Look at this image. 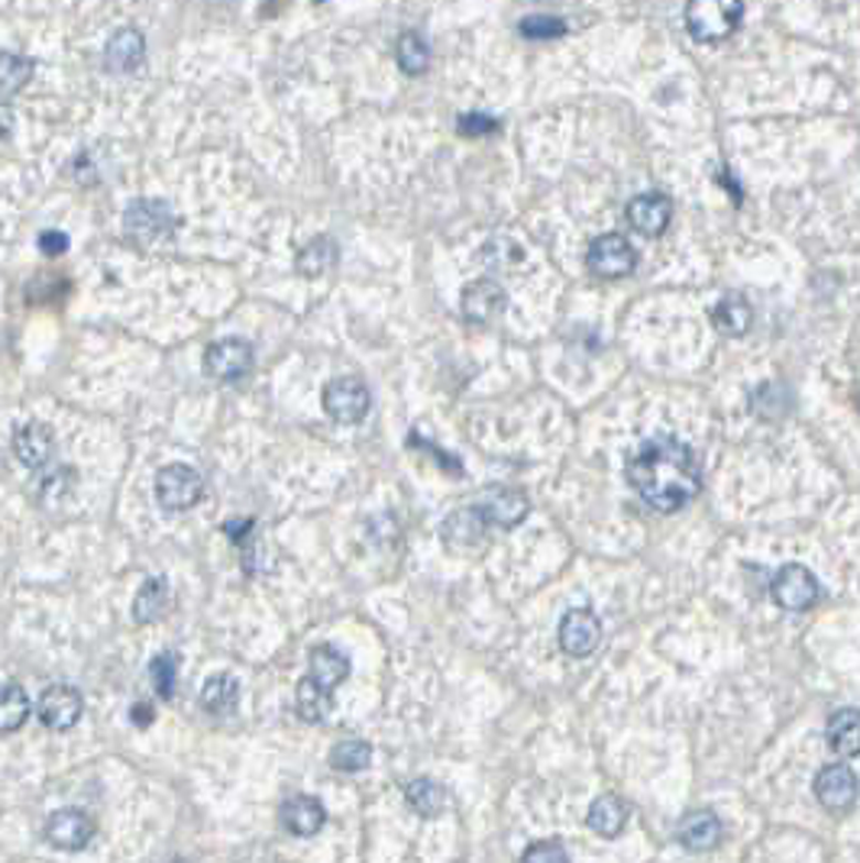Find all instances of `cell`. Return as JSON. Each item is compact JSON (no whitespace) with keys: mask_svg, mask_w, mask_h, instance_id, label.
Masks as SVG:
<instances>
[{"mask_svg":"<svg viewBox=\"0 0 860 863\" xmlns=\"http://www.w3.org/2000/svg\"><path fill=\"white\" fill-rule=\"evenodd\" d=\"M33 78V58L17 52H0V97H13L23 91Z\"/></svg>","mask_w":860,"mask_h":863,"instance_id":"30","label":"cell"},{"mask_svg":"<svg viewBox=\"0 0 860 863\" xmlns=\"http://www.w3.org/2000/svg\"><path fill=\"white\" fill-rule=\"evenodd\" d=\"M567 33V23L557 17H527L522 20V36L525 40H557Z\"/></svg>","mask_w":860,"mask_h":863,"instance_id":"35","label":"cell"},{"mask_svg":"<svg viewBox=\"0 0 860 863\" xmlns=\"http://www.w3.org/2000/svg\"><path fill=\"white\" fill-rule=\"evenodd\" d=\"M179 230V217L175 211L159 201V197H140L133 201L127 211H123V234L130 240L143 242V246H152V242H165L172 240V234Z\"/></svg>","mask_w":860,"mask_h":863,"instance_id":"3","label":"cell"},{"mask_svg":"<svg viewBox=\"0 0 860 863\" xmlns=\"http://www.w3.org/2000/svg\"><path fill=\"white\" fill-rule=\"evenodd\" d=\"M369 408H373V391H369V385L363 382V379L340 376L334 382L324 385V411L336 424L353 428V424H359L369 414Z\"/></svg>","mask_w":860,"mask_h":863,"instance_id":"4","label":"cell"},{"mask_svg":"<svg viewBox=\"0 0 860 863\" xmlns=\"http://www.w3.org/2000/svg\"><path fill=\"white\" fill-rule=\"evenodd\" d=\"M130 719H133V724H137V727H149V724L155 721V712H152L146 702H137V705L130 709Z\"/></svg>","mask_w":860,"mask_h":863,"instance_id":"39","label":"cell"},{"mask_svg":"<svg viewBox=\"0 0 860 863\" xmlns=\"http://www.w3.org/2000/svg\"><path fill=\"white\" fill-rule=\"evenodd\" d=\"M373 764V744L369 741H340L334 751H331V767L340 769V773H359Z\"/></svg>","mask_w":860,"mask_h":863,"instance_id":"33","label":"cell"},{"mask_svg":"<svg viewBox=\"0 0 860 863\" xmlns=\"http://www.w3.org/2000/svg\"><path fill=\"white\" fill-rule=\"evenodd\" d=\"M585 266L595 276H602V279H624V276L634 272L637 252H634V246L622 234H602V237H595V240L589 242Z\"/></svg>","mask_w":860,"mask_h":863,"instance_id":"8","label":"cell"},{"mask_svg":"<svg viewBox=\"0 0 860 863\" xmlns=\"http://www.w3.org/2000/svg\"><path fill=\"white\" fill-rule=\"evenodd\" d=\"M557 637H560V647L567 657L582 660V657L595 654V647L602 644V622L592 608H570L560 622Z\"/></svg>","mask_w":860,"mask_h":863,"instance_id":"10","label":"cell"},{"mask_svg":"<svg viewBox=\"0 0 860 863\" xmlns=\"http://www.w3.org/2000/svg\"><path fill=\"white\" fill-rule=\"evenodd\" d=\"M95 831V818L88 816V812H82V809H58V812L49 816L46 828H43L46 841L52 848H58V851H82V848H88Z\"/></svg>","mask_w":860,"mask_h":863,"instance_id":"11","label":"cell"},{"mask_svg":"<svg viewBox=\"0 0 860 863\" xmlns=\"http://www.w3.org/2000/svg\"><path fill=\"white\" fill-rule=\"evenodd\" d=\"M624 214H627L631 230H637L641 237H660V234H667L669 220H673V201L660 192L637 194Z\"/></svg>","mask_w":860,"mask_h":863,"instance_id":"14","label":"cell"},{"mask_svg":"<svg viewBox=\"0 0 860 863\" xmlns=\"http://www.w3.org/2000/svg\"><path fill=\"white\" fill-rule=\"evenodd\" d=\"M40 249H43L46 256H62V252L68 249V237H65L62 230H46V234L40 237Z\"/></svg>","mask_w":860,"mask_h":863,"instance_id":"38","label":"cell"},{"mask_svg":"<svg viewBox=\"0 0 860 863\" xmlns=\"http://www.w3.org/2000/svg\"><path fill=\"white\" fill-rule=\"evenodd\" d=\"M825 734H828V747L838 754V757H860V712L858 709H838L828 724H825Z\"/></svg>","mask_w":860,"mask_h":863,"instance_id":"22","label":"cell"},{"mask_svg":"<svg viewBox=\"0 0 860 863\" xmlns=\"http://www.w3.org/2000/svg\"><path fill=\"white\" fill-rule=\"evenodd\" d=\"M485 528H492L482 515L479 505H470V508H456L443 518L440 525V537L450 550H473L482 543L485 537Z\"/></svg>","mask_w":860,"mask_h":863,"instance_id":"16","label":"cell"},{"mask_svg":"<svg viewBox=\"0 0 860 863\" xmlns=\"http://www.w3.org/2000/svg\"><path fill=\"white\" fill-rule=\"evenodd\" d=\"M627 485L641 495V501L660 515L679 511L702 488V470L692 450L673 436L644 440L624 466Z\"/></svg>","mask_w":860,"mask_h":863,"instance_id":"1","label":"cell"},{"mask_svg":"<svg viewBox=\"0 0 860 863\" xmlns=\"http://www.w3.org/2000/svg\"><path fill=\"white\" fill-rule=\"evenodd\" d=\"M149 679H152L159 699H172V695H175V686H179V654L165 650V654L152 657V664H149Z\"/></svg>","mask_w":860,"mask_h":863,"instance_id":"34","label":"cell"},{"mask_svg":"<svg viewBox=\"0 0 860 863\" xmlns=\"http://www.w3.org/2000/svg\"><path fill=\"white\" fill-rule=\"evenodd\" d=\"M773 602L786 612H809L815 602L821 598V585L809 567L803 563H786L780 573L773 575Z\"/></svg>","mask_w":860,"mask_h":863,"instance_id":"7","label":"cell"},{"mask_svg":"<svg viewBox=\"0 0 860 863\" xmlns=\"http://www.w3.org/2000/svg\"><path fill=\"white\" fill-rule=\"evenodd\" d=\"M744 20V0H689L686 30L696 43H721Z\"/></svg>","mask_w":860,"mask_h":863,"instance_id":"2","label":"cell"},{"mask_svg":"<svg viewBox=\"0 0 860 863\" xmlns=\"http://www.w3.org/2000/svg\"><path fill=\"white\" fill-rule=\"evenodd\" d=\"M676 838H679V844L686 851H696V854L712 851L721 841V818L716 812H709V809H692V812H686V816L679 818Z\"/></svg>","mask_w":860,"mask_h":863,"instance_id":"18","label":"cell"},{"mask_svg":"<svg viewBox=\"0 0 860 863\" xmlns=\"http://www.w3.org/2000/svg\"><path fill=\"white\" fill-rule=\"evenodd\" d=\"M395 58H398L405 75H424L430 68V48L424 36L421 33H401L398 46H395Z\"/></svg>","mask_w":860,"mask_h":863,"instance_id":"32","label":"cell"},{"mask_svg":"<svg viewBox=\"0 0 860 863\" xmlns=\"http://www.w3.org/2000/svg\"><path fill=\"white\" fill-rule=\"evenodd\" d=\"M36 715L46 724L49 731H72L82 715H85V699L75 686H49L43 689L40 702H36Z\"/></svg>","mask_w":860,"mask_h":863,"instance_id":"9","label":"cell"},{"mask_svg":"<svg viewBox=\"0 0 860 863\" xmlns=\"http://www.w3.org/2000/svg\"><path fill=\"white\" fill-rule=\"evenodd\" d=\"M252 363H256V353H252L249 339H243V336H224V339L211 343L204 353V373L217 382L246 379Z\"/></svg>","mask_w":860,"mask_h":863,"instance_id":"6","label":"cell"},{"mask_svg":"<svg viewBox=\"0 0 860 863\" xmlns=\"http://www.w3.org/2000/svg\"><path fill=\"white\" fill-rule=\"evenodd\" d=\"M479 508H482V515H485V521H488L492 528L512 530L518 528L527 518L530 501H527V495L522 488L498 485V488H488V492L482 495Z\"/></svg>","mask_w":860,"mask_h":863,"instance_id":"13","label":"cell"},{"mask_svg":"<svg viewBox=\"0 0 860 863\" xmlns=\"http://www.w3.org/2000/svg\"><path fill=\"white\" fill-rule=\"evenodd\" d=\"M327 821L324 802L314 796H294L282 806V828L294 838H314Z\"/></svg>","mask_w":860,"mask_h":863,"instance_id":"20","label":"cell"},{"mask_svg":"<svg viewBox=\"0 0 860 863\" xmlns=\"http://www.w3.org/2000/svg\"><path fill=\"white\" fill-rule=\"evenodd\" d=\"M239 705V682L230 672H217L201 689V709L211 715H230Z\"/></svg>","mask_w":860,"mask_h":863,"instance_id":"28","label":"cell"},{"mask_svg":"<svg viewBox=\"0 0 860 863\" xmlns=\"http://www.w3.org/2000/svg\"><path fill=\"white\" fill-rule=\"evenodd\" d=\"M294 702H298V715L311 724L324 721L331 715V689H324L314 676H304L294 689Z\"/></svg>","mask_w":860,"mask_h":863,"instance_id":"29","label":"cell"},{"mask_svg":"<svg viewBox=\"0 0 860 863\" xmlns=\"http://www.w3.org/2000/svg\"><path fill=\"white\" fill-rule=\"evenodd\" d=\"M815 799L828 809V812H848L858 802V776L845 764H831V767L818 769L813 783Z\"/></svg>","mask_w":860,"mask_h":863,"instance_id":"12","label":"cell"},{"mask_svg":"<svg viewBox=\"0 0 860 863\" xmlns=\"http://www.w3.org/2000/svg\"><path fill=\"white\" fill-rule=\"evenodd\" d=\"M405 802L411 806V812L421 818H440L450 809V792L428 776H418L405 786Z\"/></svg>","mask_w":860,"mask_h":863,"instance_id":"23","label":"cell"},{"mask_svg":"<svg viewBox=\"0 0 860 863\" xmlns=\"http://www.w3.org/2000/svg\"><path fill=\"white\" fill-rule=\"evenodd\" d=\"M30 719V699L23 686H0V734L20 731Z\"/></svg>","mask_w":860,"mask_h":863,"instance_id":"31","label":"cell"},{"mask_svg":"<svg viewBox=\"0 0 860 863\" xmlns=\"http://www.w3.org/2000/svg\"><path fill=\"white\" fill-rule=\"evenodd\" d=\"M460 308H463L466 321L488 324V321H495L508 308V294H505V288L498 285V282H492V279H476V282H470V285L463 288Z\"/></svg>","mask_w":860,"mask_h":863,"instance_id":"15","label":"cell"},{"mask_svg":"<svg viewBox=\"0 0 860 863\" xmlns=\"http://www.w3.org/2000/svg\"><path fill=\"white\" fill-rule=\"evenodd\" d=\"M589 828L595 831V834H602V838H619L624 831V824H627V806H624L619 796H612V792H605V796H599L592 806H589Z\"/></svg>","mask_w":860,"mask_h":863,"instance_id":"27","label":"cell"},{"mask_svg":"<svg viewBox=\"0 0 860 863\" xmlns=\"http://www.w3.org/2000/svg\"><path fill=\"white\" fill-rule=\"evenodd\" d=\"M456 127H460V133L463 137H488V133H495L498 130V120L495 117H488V114H463L460 120H456Z\"/></svg>","mask_w":860,"mask_h":863,"instance_id":"36","label":"cell"},{"mask_svg":"<svg viewBox=\"0 0 860 863\" xmlns=\"http://www.w3.org/2000/svg\"><path fill=\"white\" fill-rule=\"evenodd\" d=\"M336 259H340L336 240H331V237H314L308 246L298 249L294 269H298V276H304V279H321V276H327V272L334 269Z\"/></svg>","mask_w":860,"mask_h":863,"instance_id":"24","label":"cell"},{"mask_svg":"<svg viewBox=\"0 0 860 863\" xmlns=\"http://www.w3.org/2000/svg\"><path fill=\"white\" fill-rule=\"evenodd\" d=\"M308 667H311V676H314L324 689H331V692H334L336 686H343L346 676H350V660H346L343 650H336L334 644H318V647H311Z\"/></svg>","mask_w":860,"mask_h":863,"instance_id":"25","label":"cell"},{"mask_svg":"<svg viewBox=\"0 0 860 863\" xmlns=\"http://www.w3.org/2000/svg\"><path fill=\"white\" fill-rule=\"evenodd\" d=\"M204 495V479L189 463L162 466L155 476V498L165 511H192Z\"/></svg>","mask_w":860,"mask_h":863,"instance_id":"5","label":"cell"},{"mask_svg":"<svg viewBox=\"0 0 860 863\" xmlns=\"http://www.w3.org/2000/svg\"><path fill=\"white\" fill-rule=\"evenodd\" d=\"M13 133V110H10V104L0 97V140H7Z\"/></svg>","mask_w":860,"mask_h":863,"instance_id":"40","label":"cell"},{"mask_svg":"<svg viewBox=\"0 0 860 863\" xmlns=\"http://www.w3.org/2000/svg\"><path fill=\"white\" fill-rule=\"evenodd\" d=\"M522 857H525V861H567L570 854H567V848L557 844V841H537V844L527 848Z\"/></svg>","mask_w":860,"mask_h":863,"instance_id":"37","label":"cell"},{"mask_svg":"<svg viewBox=\"0 0 860 863\" xmlns=\"http://www.w3.org/2000/svg\"><path fill=\"white\" fill-rule=\"evenodd\" d=\"M712 324L718 334L724 336H744L754 324V308L748 304V298L741 294H728L712 308Z\"/></svg>","mask_w":860,"mask_h":863,"instance_id":"26","label":"cell"},{"mask_svg":"<svg viewBox=\"0 0 860 863\" xmlns=\"http://www.w3.org/2000/svg\"><path fill=\"white\" fill-rule=\"evenodd\" d=\"M104 58H107V68L117 72V75H130L143 65L146 58V40L143 33L137 26H123L110 36V43L104 48Z\"/></svg>","mask_w":860,"mask_h":863,"instance_id":"19","label":"cell"},{"mask_svg":"<svg viewBox=\"0 0 860 863\" xmlns=\"http://www.w3.org/2000/svg\"><path fill=\"white\" fill-rule=\"evenodd\" d=\"M13 456L26 466V470H43L55 456V433L49 424L30 421L13 433Z\"/></svg>","mask_w":860,"mask_h":863,"instance_id":"17","label":"cell"},{"mask_svg":"<svg viewBox=\"0 0 860 863\" xmlns=\"http://www.w3.org/2000/svg\"><path fill=\"white\" fill-rule=\"evenodd\" d=\"M172 612V589L162 575L146 579L133 598V622L137 624H155L162 622Z\"/></svg>","mask_w":860,"mask_h":863,"instance_id":"21","label":"cell"}]
</instances>
